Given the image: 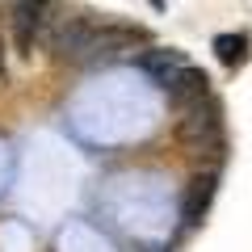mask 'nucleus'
I'll list each match as a JSON object with an SVG mask.
<instances>
[{
  "instance_id": "obj_1",
  "label": "nucleus",
  "mask_w": 252,
  "mask_h": 252,
  "mask_svg": "<svg viewBox=\"0 0 252 252\" xmlns=\"http://www.w3.org/2000/svg\"><path fill=\"white\" fill-rule=\"evenodd\" d=\"M177 139L189 156H219L223 152V105L215 97H202L198 105L181 109Z\"/></svg>"
},
{
  "instance_id": "obj_2",
  "label": "nucleus",
  "mask_w": 252,
  "mask_h": 252,
  "mask_svg": "<svg viewBox=\"0 0 252 252\" xmlns=\"http://www.w3.org/2000/svg\"><path fill=\"white\" fill-rule=\"evenodd\" d=\"M59 26L55 0H17L13 4V42L21 55H34V46H46Z\"/></svg>"
},
{
  "instance_id": "obj_3",
  "label": "nucleus",
  "mask_w": 252,
  "mask_h": 252,
  "mask_svg": "<svg viewBox=\"0 0 252 252\" xmlns=\"http://www.w3.org/2000/svg\"><path fill=\"white\" fill-rule=\"evenodd\" d=\"M97 26H101V21H93V17H59V26H55V34H51V42H46V46L55 51V59L89 63Z\"/></svg>"
},
{
  "instance_id": "obj_4",
  "label": "nucleus",
  "mask_w": 252,
  "mask_h": 252,
  "mask_svg": "<svg viewBox=\"0 0 252 252\" xmlns=\"http://www.w3.org/2000/svg\"><path fill=\"white\" fill-rule=\"evenodd\" d=\"M135 42H143V30L135 26H122V21H101L97 34H93V51H89V63H105L122 51H135Z\"/></svg>"
},
{
  "instance_id": "obj_5",
  "label": "nucleus",
  "mask_w": 252,
  "mask_h": 252,
  "mask_svg": "<svg viewBox=\"0 0 252 252\" xmlns=\"http://www.w3.org/2000/svg\"><path fill=\"white\" fill-rule=\"evenodd\" d=\"M164 93H168V101L177 109H189V105H198L202 97H210V76L202 72V67H193V63H185V67L164 84Z\"/></svg>"
},
{
  "instance_id": "obj_6",
  "label": "nucleus",
  "mask_w": 252,
  "mask_h": 252,
  "mask_svg": "<svg viewBox=\"0 0 252 252\" xmlns=\"http://www.w3.org/2000/svg\"><path fill=\"white\" fill-rule=\"evenodd\" d=\"M215 172H198V177L189 181V189H185V223L189 227H198L202 219H206V210H210V202H215Z\"/></svg>"
},
{
  "instance_id": "obj_7",
  "label": "nucleus",
  "mask_w": 252,
  "mask_h": 252,
  "mask_svg": "<svg viewBox=\"0 0 252 252\" xmlns=\"http://www.w3.org/2000/svg\"><path fill=\"white\" fill-rule=\"evenodd\" d=\"M185 63H189L185 51H172V46H168V51H143V55H139V67H143V72L152 76L160 89L181 72V67H185Z\"/></svg>"
},
{
  "instance_id": "obj_8",
  "label": "nucleus",
  "mask_w": 252,
  "mask_h": 252,
  "mask_svg": "<svg viewBox=\"0 0 252 252\" xmlns=\"http://www.w3.org/2000/svg\"><path fill=\"white\" fill-rule=\"evenodd\" d=\"M215 55L223 67H244V59H248V38L244 34H219L215 38Z\"/></svg>"
},
{
  "instance_id": "obj_9",
  "label": "nucleus",
  "mask_w": 252,
  "mask_h": 252,
  "mask_svg": "<svg viewBox=\"0 0 252 252\" xmlns=\"http://www.w3.org/2000/svg\"><path fill=\"white\" fill-rule=\"evenodd\" d=\"M0 80H4V38H0Z\"/></svg>"
}]
</instances>
